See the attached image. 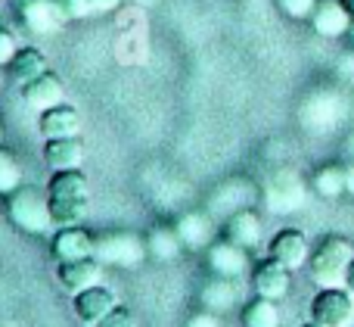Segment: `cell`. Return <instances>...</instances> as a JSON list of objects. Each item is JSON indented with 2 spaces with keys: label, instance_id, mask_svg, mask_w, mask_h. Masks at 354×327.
I'll return each instance as SVG.
<instances>
[{
  "label": "cell",
  "instance_id": "2",
  "mask_svg": "<svg viewBox=\"0 0 354 327\" xmlns=\"http://www.w3.org/2000/svg\"><path fill=\"white\" fill-rule=\"evenodd\" d=\"M351 262H354V243L348 237L330 234L311 249L308 268H311V278L320 287H345V274H348Z\"/></svg>",
  "mask_w": 354,
  "mask_h": 327
},
{
  "label": "cell",
  "instance_id": "18",
  "mask_svg": "<svg viewBox=\"0 0 354 327\" xmlns=\"http://www.w3.org/2000/svg\"><path fill=\"white\" fill-rule=\"evenodd\" d=\"M227 240H233L243 249H255L261 243V218L252 209H239L227 222Z\"/></svg>",
  "mask_w": 354,
  "mask_h": 327
},
{
  "label": "cell",
  "instance_id": "31",
  "mask_svg": "<svg viewBox=\"0 0 354 327\" xmlns=\"http://www.w3.org/2000/svg\"><path fill=\"white\" fill-rule=\"evenodd\" d=\"M124 0H91V6H93V12H109V10H118Z\"/></svg>",
  "mask_w": 354,
  "mask_h": 327
},
{
  "label": "cell",
  "instance_id": "36",
  "mask_svg": "<svg viewBox=\"0 0 354 327\" xmlns=\"http://www.w3.org/2000/svg\"><path fill=\"white\" fill-rule=\"evenodd\" d=\"M0 141H3V122H0Z\"/></svg>",
  "mask_w": 354,
  "mask_h": 327
},
{
  "label": "cell",
  "instance_id": "13",
  "mask_svg": "<svg viewBox=\"0 0 354 327\" xmlns=\"http://www.w3.org/2000/svg\"><path fill=\"white\" fill-rule=\"evenodd\" d=\"M22 100L31 106V109L44 112V109H53V106L66 103V87H62V81L56 78V75L44 72L41 78L22 85Z\"/></svg>",
  "mask_w": 354,
  "mask_h": 327
},
{
  "label": "cell",
  "instance_id": "25",
  "mask_svg": "<svg viewBox=\"0 0 354 327\" xmlns=\"http://www.w3.org/2000/svg\"><path fill=\"white\" fill-rule=\"evenodd\" d=\"M19 187H22V166L12 153L0 150V197H10Z\"/></svg>",
  "mask_w": 354,
  "mask_h": 327
},
{
  "label": "cell",
  "instance_id": "30",
  "mask_svg": "<svg viewBox=\"0 0 354 327\" xmlns=\"http://www.w3.org/2000/svg\"><path fill=\"white\" fill-rule=\"evenodd\" d=\"M187 327H224V321H221V315H214V312L202 309V312H196V315H189Z\"/></svg>",
  "mask_w": 354,
  "mask_h": 327
},
{
  "label": "cell",
  "instance_id": "20",
  "mask_svg": "<svg viewBox=\"0 0 354 327\" xmlns=\"http://www.w3.org/2000/svg\"><path fill=\"white\" fill-rule=\"evenodd\" d=\"M47 193L50 197L87 200L91 197V184H87V178L78 172V168H72V172H56L53 178H50V184H47Z\"/></svg>",
  "mask_w": 354,
  "mask_h": 327
},
{
  "label": "cell",
  "instance_id": "19",
  "mask_svg": "<svg viewBox=\"0 0 354 327\" xmlns=\"http://www.w3.org/2000/svg\"><path fill=\"white\" fill-rule=\"evenodd\" d=\"M147 249H149V256H153V259L174 262L177 256L183 253V240H180V234H177V228L162 224V228H153L147 234Z\"/></svg>",
  "mask_w": 354,
  "mask_h": 327
},
{
  "label": "cell",
  "instance_id": "33",
  "mask_svg": "<svg viewBox=\"0 0 354 327\" xmlns=\"http://www.w3.org/2000/svg\"><path fill=\"white\" fill-rule=\"evenodd\" d=\"M345 290H351V293H354V262L348 265V274H345Z\"/></svg>",
  "mask_w": 354,
  "mask_h": 327
},
{
  "label": "cell",
  "instance_id": "12",
  "mask_svg": "<svg viewBox=\"0 0 354 327\" xmlns=\"http://www.w3.org/2000/svg\"><path fill=\"white\" fill-rule=\"evenodd\" d=\"M37 128L47 141L53 137H78L81 134V112L68 103H59L53 109H44L41 118H37Z\"/></svg>",
  "mask_w": 354,
  "mask_h": 327
},
{
  "label": "cell",
  "instance_id": "22",
  "mask_svg": "<svg viewBox=\"0 0 354 327\" xmlns=\"http://www.w3.org/2000/svg\"><path fill=\"white\" fill-rule=\"evenodd\" d=\"M12 78L19 81V85H28V81L41 78L44 72H47V60H44L41 50L35 47H22L16 53V60H12Z\"/></svg>",
  "mask_w": 354,
  "mask_h": 327
},
{
  "label": "cell",
  "instance_id": "23",
  "mask_svg": "<svg viewBox=\"0 0 354 327\" xmlns=\"http://www.w3.org/2000/svg\"><path fill=\"white\" fill-rule=\"evenodd\" d=\"M50 215L59 228H75L87 215V200H68V197H50Z\"/></svg>",
  "mask_w": 354,
  "mask_h": 327
},
{
  "label": "cell",
  "instance_id": "8",
  "mask_svg": "<svg viewBox=\"0 0 354 327\" xmlns=\"http://www.w3.org/2000/svg\"><path fill=\"white\" fill-rule=\"evenodd\" d=\"M56 278L66 287L68 293H81L87 287H97L103 278V262L97 256H87V259H75V262H59L56 268Z\"/></svg>",
  "mask_w": 354,
  "mask_h": 327
},
{
  "label": "cell",
  "instance_id": "15",
  "mask_svg": "<svg viewBox=\"0 0 354 327\" xmlns=\"http://www.w3.org/2000/svg\"><path fill=\"white\" fill-rule=\"evenodd\" d=\"M44 159L53 172H72L84 162V143L78 137H53L44 143Z\"/></svg>",
  "mask_w": 354,
  "mask_h": 327
},
{
  "label": "cell",
  "instance_id": "38",
  "mask_svg": "<svg viewBox=\"0 0 354 327\" xmlns=\"http://www.w3.org/2000/svg\"><path fill=\"white\" fill-rule=\"evenodd\" d=\"M0 87H3V75H0Z\"/></svg>",
  "mask_w": 354,
  "mask_h": 327
},
{
  "label": "cell",
  "instance_id": "32",
  "mask_svg": "<svg viewBox=\"0 0 354 327\" xmlns=\"http://www.w3.org/2000/svg\"><path fill=\"white\" fill-rule=\"evenodd\" d=\"M345 187H348V193L354 197V166H345Z\"/></svg>",
  "mask_w": 354,
  "mask_h": 327
},
{
  "label": "cell",
  "instance_id": "28",
  "mask_svg": "<svg viewBox=\"0 0 354 327\" xmlns=\"http://www.w3.org/2000/svg\"><path fill=\"white\" fill-rule=\"evenodd\" d=\"M93 327H137V318H134V312H131V309H124V306H115L109 315L100 318Z\"/></svg>",
  "mask_w": 354,
  "mask_h": 327
},
{
  "label": "cell",
  "instance_id": "1",
  "mask_svg": "<svg viewBox=\"0 0 354 327\" xmlns=\"http://www.w3.org/2000/svg\"><path fill=\"white\" fill-rule=\"evenodd\" d=\"M6 218L25 234H47L53 228V215H50V193H44L35 184H22L6 197Z\"/></svg>",
  "mask_w": 354,
  "mask_h": 327
},
{
  "label": "cell",
  "instance_id": "17",
  "mask_svg": "<svg viewBox=\"0 0 354 327\" xmlns=\"http://www.w3.org/2000/svg\"><path fill=\"white\" fill-rule=\"evenodd\" d=\"M236 299H239L236 281L218 278V274H212V281H205V287H202V293H199L202 309L214 312V315H221V312L233 309V306H236Z\"/></svg>",
  "mask_w": 354,
  "mask_h": 327
},
{
  "label": "cell",
  "instance_id": "21",
  "mask_svg": "<svg viewBox=\"0 0 354 327\" xmlns=\"http://www.w3.org/2000/svg\"><path fill=\"white\" fill-rule=\"evenodd\" d=\"M311 184L324 200H339L342 193H348V187H345V166H336V162L320 166L317 172H314Z\"/></svg>",
  "mask_w": 354,
  "mask_h": 327
},
{
  "label": "cell",
  "instance_id": "14",
  "mask_svg": "<svg viewBox=\"0 0 354 327\" xmlns=\"http://www.w3.org/2000/svg\"><path fill=\"white\" fill-rule=\"evenodd\" d=\"M12 3V12L22 19V25L35 35H44V31H53L56 25H62L56 19V10H53V0H10Z\"/></svg>",
  "mask_w": 354,
  "mask_h": 327
},
{
  "label": "cell",
  "instance_id": "6",
  "mask_svg": "<svg viewBox=\"0 0 354 327\" xmlns=\"http://www.w3.org/2000/svg\"><path fill=\"white\" fill-rule=\"evenodd\" d=\"M252 287H255V297H264V299H283L292 287V272H289L283 262L277 259H264L261 265L252 272Z\"/></svg>",
  "mask_w": 354,
  "mask_h": 327
},
{
  "label": "cell",
  "instance_id": "3",
  "mask_svg": "<svg viewBox=\"0 0 354 327\" xmlns=\"http://www.w3.org/2000/svg\"><path fill=\"white\" fill-rule=\"evenodd\" d=\"M93 256L103 265H118V268H134L149 256L147 237H137L131 231H118V234H103L93 243Z\"/></svg>",
  "mask_w": 354,
  "mask_h": 327
},
{
  "label": "cell",
  "instance_id": "9",
  "mask_svg": "<svg viewBox=\"0 0 354 327\" xmlns=\"http://www.w3.org/2000/svg\"><path fill=\"white\" fill-rule=\"evenodd\" d=\"M93 243H97V237L91 234L87 228H81V224H75V228H59L53 237V256L56 262H75V259H87V256H93Z\"/></svg>",
  "mask_w": 354,
  "mask_h": 327
},
{
  "label": "cell",
  "instance_id": "4",
  "mask_svg": "<svg viewBox=\"0 0 354 327\" xmlns=\"http://www.w3.org/2000/svg\"><path fill=\"white\" fill-rule=\"evenodd\" d=\"M311 321L320 327H348L354 321V293L345 287H320L311 299Z\"/></svg>",
  "mask_w": 354,
  "mask_h": 327
},
{
  "label": "cell",
  "instance_id": "11",
  "mask_svg": "<svg viewBox=\"0 0 354 327\" xmlns=\"http://www.w3.org/2000/svg\"><path fill=\"white\" fill-rule=\"evenodd\" d=\"M115 293L109 290V287L97 284V287H87V290L75 293V315L81 318L84 324H97L100 318H106L112 309H115Z\"/></svg>",
  "mask_w": 354,
  "mask_h": 327
},
{
  "label": "cell",
  "instance_id": "10",
  "mask_svg": "<svg viewBox=\"0 0 354 327\" xmlns=\"http://www.w3.org/2000/svg\"><path fill=\"white\" fill-rule=\"evenodd\" d=\"M308 22H311V28L317 31L320 37H342L351 31L354 19L348 16V10H345L339 0H320Z\"/></svg>",
  "mask_w": 354,
  "mask_h": 327
},
{
  "label": "cell",
  "instance_id": "29",
  "mask_svg": "<svg viewBox=\"0 0 354 327\" xmlns=\"http://www.w3.org/2000/svg\"><path fill=\"white\" fill-rule=\"evenodd\" d=\"M16 53H19V44H16V37H12V31L0 28V69H3V66H12Z\"/></svg>",
  "mask_w": 354,
  "mask_h": 327
},
{
  "label": "cell",
  "instance_id": "16",
  "mask_svg": "<svg viewBox=\"0 0 354 327\" xmlns=\"http://www.w3.org/2000/svg\"><path fill=\"white\" fill-rule=\"evenodd\" d=\"M177 234H180L183 247H193V249H208L214 243V224L208 222L202 212H183L177 218Z\"/></svg>",
  "mask_w": 354,
  "mask_h": 327
},
{
  "label": "cell",
  "instance_id": "26",
  "mask_svg": "<svg viewBox=\"0 0 354 327\" xmlns=\"http://www.w3.org/2000/svg\"><path fill=\"white\" fill-rule=\"evenodd\" d=\"M53 10L59 22H75V19H84L93 6L91 0H53Z\"/></svg>",
  "mask_w": 354,
  "mask_h": 327
},
{
  "label": "cell",
  "instance_id": "24",
  "mask_svg": "<svg viewBox=\"0 0 354 327\" xmlns=\"http://www.w3.org/2000/svg\"><path fill=\"white\" fill-rule=\"evenodd\" d=\"M243 327H280V309L274 299L255 297L243 309Z\"/></svg>",
  "mask_w": 354,
  "mask_h": 327
},
{
  "label": "cell",
  "instance_id": "7",
  "mask_svg": "<svg viewBox=\"0 0 354 327\" xmlns=\"http://www.w3.org/2000/svg\"><path fill=\"white\" fill-rule=\"evenodd\" d=\"M270 259L283 262L289 272H299V268L308 265V259H311L308 237L295 228H283L280 234H274V240H270Z\"/></svg>",
  "mask_w": 354,
  "mask_h": 327
},
{
  "label": "cell",
  "instance_id": "27",
  "mask_svg": "<svg viewBox=\"0 0 354 327\" xmlns=\"http://www.w3.org/2000/svg\"><path fill=\"white\" fill-rule=\"evenodd\" d=\"M317 3L320 0H277L280 12L289 19H311V12L317 10Z\"/></svg>",
  "mask_w": 354,
  "mask_h": 327
},
{
  "label": "cell",
  "instance_id": "35",
  "mask_svg": "<svg viewBox=\"0 0 354 327\" xmlns=\"http://www.w3.org/2000/svg\"><path fill=\"white\" fill-rule=\"evenodd\" d=\"M301 327H320V324H314V321H308V324H301Z\"/></svg>",
  "mask_w": 354,
  "mask_h": 327
},
{
  "label": "cell",
  "instance_id": "34",
  "mask_svg": "<svg viewBox=\"0 0 354 327\" xmlns=\"http://www.w3.org/2000/svg\"><path fill=\"white\" fill-rule=\"evenodd\" d=\"M339 3H342V6H345V10H348V16L354 19V0H339Z\"/></svg>",
  "mask_w": 354,
  "mask_h": 327
},
{
  "label": "cell",
  "instance_id": "5",
  "mask_svg": "<svg viewBox=\"0 0 354 327\" xmlns=\"http://www.w3.org/2000/svg\"><path fill=\"white\" fill-rule=\"evenodd\" d=\"M205 262L208 272L218 274V278L239 281L243 274H249V249L236 247L233 240H214L205 249Z\"/></svg>",
  "mask_w": 354,
  "mask_h": 327
},
{
  "label": "cell",
  "instance_id": "37",
  "mask_svg": "<svg viewBox=\"0 0 354 327\" xmlns=\"http://www.w3.org/2000/svg\"><path fill=\"white\" fill-rule=\"evenodd\" d=\"M348 35H351V41H354V22H351V31H348Z\"/></svg>",
  "mask_w": 354,
  "mask_h": 327
}]
</instances>
